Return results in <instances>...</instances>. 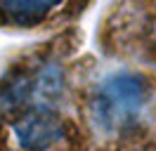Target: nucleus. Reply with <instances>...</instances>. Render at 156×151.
Listing matches in <instances>:
<instances>
[{
  "mask_svg": "<svg viewBox=\"0 0 156 151\" xmlns=\"http://www.w3.org/2000/svg\"><path fill=\"white\" fill-rule=\"evenodd\" d=\"M83 151H156V73L121 66L78 94Z\"/></svg>",
  "mask_w": 156,
  "mask_h": 151,
  "instance_id": "f257e3e1",
  "label": "nucleus"
},
{
  "mask_svg": "<svg viewBox=\"0 0 156 151\" xmlns=\"http://www.w3.org/2000/svg\"><path fill=\"white\" fill-rule=\"evenodd\" d=\"M0 151H83L80 128L62 109L33 106L0 121Z\"/></svg>",
  "mask_w": 156,
  "mask_h": 151,
  "instance_id": "f03ea898",
  "label": "nucleus"
},
{
  "mask_svg": "<svg viewBox=\"0 0 156 151\" xmlns=\"http://www.w3.org/2000/svg\"><path fill=\"white\" fill-rule=\"evenodd\" d=\"M107 45L114 52L156 64V5H123L109 19Z\"/></svg>",
  "mask_w": 156,
  "mask_h": 151,
  "instance_id": "7ed1b4c3",
  "label": "nucleus"
},
{
  "mask_svg": "<svg viewBox=\"0 0 156 151\" xmlns=\"http://www.w3.org/2000/svg\"><path fill=\"white\" fill-rule=\"evenodd\" d=\"M62 7L57 0H12V2H0V24L2 26H38Z\"/></svg>",
  "mask_w": 156,
  "mask_h": 151,
  "instance_id": "20e7f679",
  "label": "nucleus"
}]
</instances>
